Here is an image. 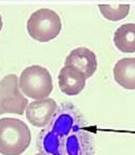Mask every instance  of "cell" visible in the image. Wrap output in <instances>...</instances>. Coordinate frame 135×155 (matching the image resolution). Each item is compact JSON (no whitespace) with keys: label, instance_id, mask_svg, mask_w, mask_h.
<instances>
[{"label":"cell","instance_id":"obj_1","mask_svg":"<svg viewBox=\"0 0 135 155\" xmlns=\"http://www.w3.org/2000/svg\"><path fill=\"white\" fill-rule=\"evenodd\" d=\"M31 133L29 127L16 118L0 119V153L20 155L29 147Z\"/></svg>","mask_w":135,"mask_h":155},{"label":"cell","instance_id":"obj_2","mask_svg":"<svg viewBox=\"0 0 135 155\" xmlns=\"http://www.w3.org/2000/svg\"><path fill=\"white\" fill-rule=\"evenodd\" d=\"M19 87L30 98L46 99L53 89L52 77L47 68L32 65L23 70L19 78Z\"/></svg>","mask_w":135,"mask_h":155},{"label":"cell","instance_id":"obj_3","mask_svg":"<svg viewBox=\"0 0 135 155\" xmlns=\"http://www.w3.org/2000/svg\"><path fill=\"white\" fill-rule=\"evenodd\" d=\"M61 30L60 17L49 9H40L32 13L27 22V31L33 39L47 43L57 37Z\"/></svg>","mask_w":135,"mask_h":155},{"label":"cell","instance_id":"obj_4","mask_svg":"<svg viewBox=\"0 0 135 155\" xmlns=\"http://www.w3.org/2000/svg\"><path fill=\"white\" fill-rule=\"evenodd\" d=\"M28 105V100L20 93L18 78L11 74L0 81V114H16L23 115Z\"/></svg>","mask_w":135,"mask_h":155},{"label":"cell","instance_id":"obj_5","mask_svg":"<svg viewBox=\"0 0 135 155\" xmlns=\"http://www.w3.org/2000/svg\"><path fill=\"white\" fill-rule=\"evenodd\" d=\"M64 65L65 67L78 70L86 78H89L97 69V58L91 50L85 47H79L69 53Z\"/></svg>","mask_w":135,"mask_h":155},{"label":"cell","instance_id":"obj_6","mask_svg":"<svg viewBox=\"0 0 135 155\" xmlns=\"http://www.w3.org/2000/svg\"><path fill=\"white\" fill-rule=\"evenodd\" d=\"M57 104L51 98L32 101L26 107V118L31 125L37 127H43L49 122Z\"/></svg>","mask_w":135,"mask_h":155},{"label":"cell","instance_id":"obj_7","mask_svg":"<svg viewBox=\"0 0 135 155\" xmlns=\"http://www.w3.org/2000/svg\"><path fill=\"white\" fill-rule=\"evenodd\" d=\"M86 79L85 75L78 70L64 66L58 75V84L62 93L76 95L85 87Z\"/></svg>","mask_w":135,"mask_h":155},{"label":"cell","instance_id":"obj_8","mask_svg":"<svg viewBox=\"0 0 135 155\" xmlns=\"http://www.w3.org/2000/svg\"><path fill=\"white\" fill-rule=\"evenodd\" d=\"M116 82L126 89H135V57H126L119 60L114 68Z\"/></svg>","mask_w":135,"mask_h":155},{"label":"cell","instance_id":"obj_9","mask_svg":"<svg viewBox=\"0 0 135 155\" xmlns=\"http://www.w3.org/2000/svg\"><path fill=\"white\" fill-rule=\"evenodd\" d=\"M114 43L121 52H135V24H125L120 26L114 32Z\"/></svg>","mask_w":135,"mask_h":155},{"label":"cell","instance_id":"obj_10","mask_svg":"<svg viewBox=\"0 0 135 155\" xmlns=\"http://www.w3.org/2000/svg\"><path fill=\"white\" fill-rule=\"evenodd\" d=\"M100 13L110 21H119L125 18L129 13V5H99Z\"/></svg>","mask_w":135,"mask_h":155},{"label":"cell","instance_id":"obj_11","mask_svg":"<svg viewBox=\"0 0 135 155\" xmlns=\"http://www.w3.org/2000/svg\"><path fill=\"white\" fill-rule=\"evenodd\" d=\"M2 27H3V21H2V17L0 15V31L2 30Z\"/></svg>","mask_w":135,"mask_h":155},{"label":"cell","instance_id":"obj_12","mask_svg":"<svg viewBox=\"0 0 135 155\" xmlns=\"http://www.w3.org/2000/svg\"><path fill=\"white\" fill-rule=\"evenodd\" d=\"M35 155H49V154L44 153H37V154H35Z\"/></svg>","mask_w":135,"mask_h":155}]
</instances>
